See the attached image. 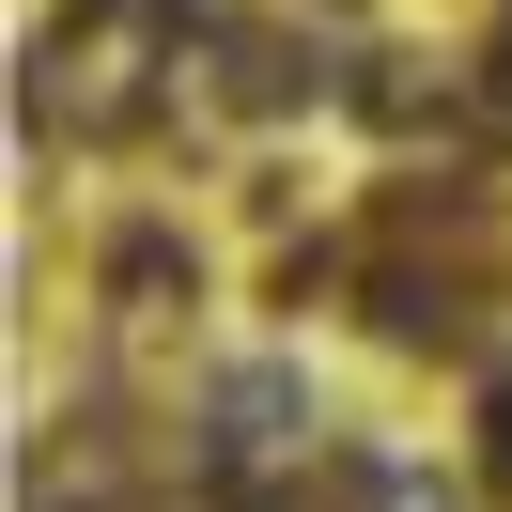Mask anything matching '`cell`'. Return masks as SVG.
Masks as SVG:
<instances>
[{"label":"cell","mask_w":512,"mask_h":512,"mask_svg":"<svg viewBox=\"0 0 512 512\" xmlns=\"http://www.w3.org/2000/svg\"><path fill=\"white\" fill-rule=\"evenodd\" d=\"M295 404H311V388H295L280 357L218 373V404H202V466H249V450H280V435H295Z\"/></svg>","instance_id":"obj_1"},{"label":"cell","mask_w":512,"mask_h":512,"mask_svg":"<svg viewBox=\"0 0 512 512\" xmlns=\"http://www.w3.org/2000/svg\"><path fill=\"white\" fill-rule=\"evenodd\" d=\"M218 94L233 109H311L326 94V47L311 32H218Z\"/></svg>","instance_id":"obj_2"}]
</instances>
